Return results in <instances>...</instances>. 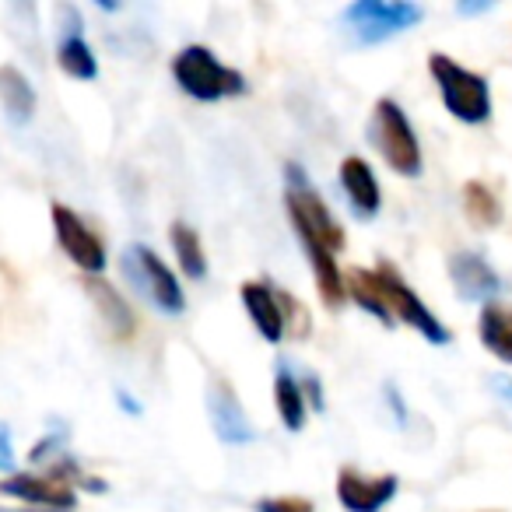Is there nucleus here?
Instances as JSON below:
<instances>
[{
    "label": "nucleus",
    "mask_w": 512,
    "mask_h": 512,
    "mask_svg": "<svg viewBox=\"0 0 512 512\" xmlns=\"http://www.w3.org/2000/svg\"><path fill=\"white\" fill-rule=\"evenodd\" d=\"M463 211H467L470 225H477V228H495L498 221H502V204H498V197L491 193V186L481 183V179L463 183Z\"/></svg>",
    "instance_id": "aec40b11"
},
{
    "label": "nucleus",
    "mask_w": 512,
    "mask_h": 512,
    "mask_svg": "<svg viewBox=\"0 0 512 512\" xmlns=\"http://www.w3.org/2000/svg\"><path fill=\"white\" fill-rule=\"evenodd\" d=\"M488 383H491V390H495L498 397L505 400V404H512V379L509 376H491Z\"/></svg>",
    "instance_id": "b1692460"
},
{
    "label": "nucleus",
    "mask_w": 512,
    "mask_h": 512,
    "mask_svg": "<svg viewBox=\"0 0 512 512\" xmlns=\"http://www.w3.org/2000/svg\"><path fill=\"white\" fill-rule=\"evenodd\" d=\"M0 512H43V509H4V505H0Z\"/></svg>",
    "instance_id": "393cba45"
},
{
    "label": "nucleus",
    "mask_w": 512,
    "mask_h": 512,
    "mask_svg": "<svg viewBox=\"0 0 512 512\" xmlns=\"http://www.w3.org/2000/svg\"><path fill=\"white\" fill-rule=\"evenodd\" d=\"M299 383H302V393H306V397L313 400V407H316V411H323V393H320V379H316L313 372H306V376H302Z\"/></svg>",
    "instance_id": "5701e85b"
},
{
    "label": "nucleus",
    "mask_w": 512,
    "mask_h": 512,
    "mask_svg": "<svg viewBox=\"0 0 512 512\" xmlns=\"http://www.w3.org/2000/svg\"><path fill=\"white\" fill-rule=\"evenodd\" d=\"M0 102H4V113L15 127H25L36 113V92H32L29 78L11 64L0 67Z\"/></svg>",
    "instance_id": "f3484780"
},
{
    "label": "nucleus",
    "mask_w": 512,
    "mask_h": 512,
    "mask_svg": "<svg viewBox=\"0 0 512 512\" xmlns=\"http://www.w3.org/2000/svg\"><path fill=\"white\" fill-rule=\"evenodd\" d=\"M449 278H453V288L463 302H484L488 306L502 292V281L491 271V264L484 256L470 253V249H460V253L449 256Z\"/></svg>",
    "instance_id": "9b49d317"
},
{
    "label": "nucleus",
    "mask_w": 512,
    "mask_h": 512,
    "mask_svg": "<svg viewBox=\"0 0 512 512\" xmlns=\"http://www.w3.org/2000/svg\"><path fill=\"white\" fill-rule=\"evenodd\" d=\"M0 470H8V467H4V463H0Z\"/></svg>",
    "instance_id": "a878e982"
},
{
    "label": "nucleus",
    "mask_w": 512,
    "mask_h": 512,
    "mask_svg": "<svg viewBox=\"0 0 512 512\" xmlns=\"http://www.w3.org/2000/svg\"><path fill=\"white\" fill-rule=\"evenodd\" d=\"M169 242H172V253H176L179 267L190 281H204L207 278V256L204 246H200V235L193 232L186 221H176L169 228Z\"/></svg>",
    "instance_id": "6ab92c4d"
},
{
    "label": "nucleus",
    "mask_w": 512,
    "mask_h": 512,
    "mask_svg": "<svg viewBox=\"0 0 512 512\" xmlns=\"http://www.w3.org/2000/svg\"><path fill=\"white\" fill-rule=\"evenodd\" d=\"M274 407H278V418L288 432L306 428V393H302L295 372L288 369V362H278V372H274Z\"/></svg>",
    "instance_id": "dca6fc26"
},
{
    "label": "nucleus",
    "mask_w": 512,
    "mask_h": 512,
    "mask_svg": "<svg viewBox=\"0 0 512 512\" xmlns=\"http://www.w3.org/2000/svg\"><path fill=\"white\" fill-rule=\"evenodd\" d=\"M341 186H344V197H348V207L355 218L372 221L383 207V190H379V179L376 172L369 169V162L358 155L344 158L341 162Z\"/></svg>",
    "instance_id": "ddd939ff"
},
{
    "label": "nucleus",
    "mask_w": 512,
    "mask_h": 512,
    "mask_svg": "<svg viewBox=\"0 0 512 512\" xmlns=\"http://www.w3.org/2000/svg\"><path fill=\"white\" fill-rule=\"evenodd\" d=\"M295 235H299L302 249H306L309 256V267H313L316 274V288H320V299L327 302L330 309H341V302L348 299V285H344L341 278V267H337L334 253H330L327 246H323L316 235H309L306 228H295Z\"/></svg>",
    "instance_id": "4468645a"
},
{
    "label": "nucleus",
    "mask_w": 512,
    "mask_h": 512,
    "mask_svg": "<svg viewBox=\"0 0 512 512\" xmlns=\"http://www.w3.org/2000/svg\"><path fill=\"white\" fill-rule=\"evenodd\" d=\"M57 64H60V71H64L67 78H74V81H92L95 74H99V60H95L92 46H88L81 36H71V39H64V43H60Z\"/></svg>",
    "instance_id": "412c9836"
},
{
    "label": "nucleus",
    "mask_w": 512,
    "mask_h": 512,
    "mask_svg": "<svg viewBox=\"0 0 512 512\" xmlns=\"http://www.w3.org/2000/svg\"><path fill=\"white\" fill-rule=\"evenodd\" d=\"M50 218H53V235H57V246L67 253L74 267L85 271V278H99L106 271L109 256H106V246L102 239L64 204H53L50 207Z\"/></svg>",
    "instance_id": "423d86ee"
},
{
    "label": "nucleus",
    "mask_w": 512,
    "mask_h": 512,
    "mask_svg": "<svg viewBox=\"0 0 512 512\" xmlns=\"http://www.w3.org/2000/svg\"><path fill=\"white\" fill-rule=\"evenodd\" d=\"M369 141L397 176H421V144L407 113L393 99H379L369 120Z\"/></svg>",
    "instance_id": "7ed1b4c3"
},
{
    "label": "nucleus",
    "mask_w": 512,
    "mask_h": 512,
    "mask_svg": "<svg viewBox=\"0 0 512 512\" xmlns=\"http://www.w3.org/2000/svg\"><path fill=\"white\" fill-rule=\"evenodd\" d=\"M397 488V474H362L355 467L337 470V498L348 512H383V505L393 502Z\"/></svg>",
    "instance_id": "6e6552de"
},
{
    "label": "nucleus",
    "mask_w": 512,
    "mask_h": 512,
    "mask_svg": "<svg viewBox=\"0 0 512 512\" xmlns=\"http://www.w3.org/2000/svg\"><path fill=\"white\" fill-rule=\"evenodd\" d=\"M127 253H130L127 256V271L137 278L141 292L148 295V299L155 302L162 313H169V316L183 313L186 295H183V288H179L176 274L162 264V256H158L155 249H148V246H130Z\"/></svg>",
    "instance_id": "0eeeda50"
},
{
    "label": "nucleus",
    "mask_w": 512,
    "mask_h": 512,
    "mask_svg": "<svg viewBox=\"0 0 512 512\" xmlns=\"http://www.w3.org/2000/svg\"><path fill=\"white\" fill-rule=\"evenodd\" d=\"M421 18H425V8L407 4V0H397V4H390V0H358V4H348L341 11V25L355 46L386 43V39L414 29Z\"/></svg>",
    "instance_id": "20e7f679"
},
{
    "label": "nucleus",
    "mask_w": 512,
    "mask_h": 512,
    "mask_svg": "<svg viewBox=\"0 0 512 512\" xmlns=\"http://www.w3.org/2000/svg\"><path fill=\"white\" fill-rule=\"evenodd\" d=\"M477 334H481V344L498 362L512 365V309L488 302L481 309V320H477Z\"/></svg>",
    "instance_id": "a211bd4d"
},
{
    "label": "nucleus",
    "mask_w": 512,
    "mask_h": 512,
    "mask_svg": "<svg viewBox=\"0 0 512 512\" xmlns=\"http://www.w3.org/2000/svg\"><path fill=\"white\" fill-rule=\"evenodd\" d=\"M172 78L190 99L218 102L232 95H246V78L232 67H225L207 46H186L172 57Z\"/></svg>",
    "instance_id": "f257e3e1"
},
{
    "label": "nucleus",
    "mask_w": 512,
    "mask_h": 512,
    "mask_svg": "<svg viewBox=\"0 0 512 512\" xmlns=\"http://www.w3.org/2000/svg\"><path fill=\"white\" fill-rule=\"evenodd\" d=\"M428 71H432V81L439 85L442 106L456 116L460 123H488L491 116V88L481 74L467 71L463 64H456L446 53H432L428 60Z\"/></svg>",
    "instance_id": "f03ea898"
},
{
    "label": "nucleus",
    "mask_w": 512,
    "mask_h": 512,
    "mask_svg": "<svg viewBox=\"0 0 512 512\" xmlns=\"http://www.w3.org/2000/svg\"><path fill=\"white\" fill-rule=\"evenodd\" d=\"M81 285H85L88 299L95 302L99 316L106 320V327L113 330L120 341H130V337H134V330H137V320H134V309L127 306V299H123V295L102 278H85Z\"/></svg>",
    "instance_id": "2eb2a0df"
},
{
    "label": "nucleus",
    "mask_w": 512,
    "mask_h": 512,
    "mask_svg": "<svg viewBox=\"0 0 512 512\" xmlns=\"http://www.w3.org/2000/svg\"><path fill=\"white\" fill-rule=\"evenodd\" d=\"M0 495L22 498V502L39 505L43 512H67L78 502L71 484L53 474H11L0 481Z\"/></svg>",
    "instance_id": "1a4fd4ad"
},
{
    "label": "nucleus",
    "mask_w": 512,
    "mask_h": 512,
    "mask_svg": "<svg viewBox=\"0 0 512 512\" xmlns=\"http://www.w3.org/2000/svg\"><path fill=\"white\" fill-rule=\"evenodd\" d=\"M207 414H211L214 435L225 446H249L256 439V428L249 425L239 397H235V390L225 379H214L211 390H207Z\"/></svg>",
    "instance_id": "9d476101"
},
{
    "label": "nucleus",
    "mask_w": 512,
    "mask_h": 512,
    "mask_svg": "<svg viewBox=\"0 0 512 512\" xmlns=\"http://www.w3.org/2000/svg\"><path fill=\"white\" fill-rule=\"evenodd\" d=\"M242 306H246V316L253 320V327L260 330L267 344L285 341L288 327H285V306H281V295L274 292L267 281H246L242 285Z\"/></svg>",
    "instance_id": "f8f14e48"
},
{
    "label": "nucleus",
    "mask_w": 512,
    "mask_h": 512,
    "mask_svg": "<svg viewBox=\"0 0 512 512\" xmlns=\"http://www.w3.org/2000/svg\"><path fill=\"white\" fill-rule=\"evenodd\" d=\"M256 512H316L309 498L299 495H278V498H260Z\"/></svg>",
    "instance_id": "4be33fe9"
},
{
    "label": "nucleus",
    "mask_w": 512,
    "mask_h": 512,
    "mask_svg": "<svg viewBox=\"0 0 512 512\" xmlns=\"http://www.w3.org/2000/svg\"><path fill=\"white\" fill-rule=\"evenodd\" d=\"M369 281L379 292V299H383L386 313L393 316V323L411 327L414 334H421L428 344H449V330L442 327V323L435 320L432 309H428L425 302L411 292V285L400 278V271H393V264L379 260L376 271H369Z\"/></svg>",
    "instance_id": "39448f33"
}]
</instances>
